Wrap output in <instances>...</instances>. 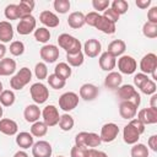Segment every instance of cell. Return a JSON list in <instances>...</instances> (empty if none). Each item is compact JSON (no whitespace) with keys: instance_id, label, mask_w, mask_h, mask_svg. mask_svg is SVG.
<instances>
[{"instance_id":"cell-59","label":"cell","mask_w":157,"mask_h":157,"mask_svg":"<svg viewBox=\"0 0 157 157\" xmlns=\"http://www.w3.org/2000/svg\"><path fill=\"white\" fill-rule=\"evenodd\" d=\"M13 157H28V155H27L25 151H21V150H20V151H17V152L13 155Z\"/></svg>"},{"instance_id":"cell-30","label":"cell","mask_w":157,"mask_h":157,"mask_svg":"<svg viewBox=\"0 0 157 157\" xmlns=\"http://www.w3.org/2000/svg\"><path fill=\"white\" fill-rule=\"evenodd\" d=\"M54 74L61 80L66 81L71 76V66H69L67 63H59L54 67Z\"/></svg>"},{"instance_id":"cell-39","label":"cell","mask_w":157,"mask_h":157,"mask_svg":"<svg viewBox=\"0 0 157 157\" xmlns=\"http://www.w3.org/2000/svg\"><path fill=\"white\" fill-rule=\"evenodd\" d=\"M47 80H48L49 86H50L52 88H54V90H61V88H64L65 85H66V81L61 80V78L58 77L55 74H50V75L47 77Z\"/></svg>"},{"instance_id":"cell-11","label":"cell","mask_w":157,"mask_h":157,"mask_svg":"<svg viewBox=\"0 0 157 157\" xmlns=\"http://www.w3.org/2000/svg\"><path fill=\"white\" fill-rule=\"evenodd\" d=\"M53 152L52 145L45 140H39L33 144L32 146V155L33 157H50Z\"/></svg>"},{"instance_id":"cell-37","label":"cell","mask_w":157,"mask_h":157,"mask_svg":"<svg viewBox=\"0 0 157 157\" xmlns=\"http://www.w3.org/2000/svg\"><path fill=\"white\" fill-rule=\"evenodd\" d=\"M4 15H5V17H6L7 20H10V21H13V20L20 18L17 4H10V5H7V6L5 7Z\"/></svg>"},{"instance_id":"cell-23","label":"cell","mask_w":157,"mask_h":157,"mask_svg":"<svg viewBox=\"0 0 157 157\" xmlns=\"http://www.w3.org/2000/svg\"><path fill=\"white\" fill-rule=\"evenodd\" d=\"M94 27H96L98 31H101V32H103V33H105V34H113V33H115V31H117L115 23L108 21V20L104 18L102 15H99V17H98V20H97Z\"/></svg>"},{"instance_id":"cell-45","label":"cell","mask_w":157,"mask_h":157,"mask_svg":"<svg viewBox=\"0 0 157 157\" xmlns=\"http://www.w3.org/2000/svg\"><path fill=\"white\" fill-rule=\"evenodd\" d=\"M140 90H141L142 93L150 96V94H153V93L156 92L157 88H156V83H155L153 80H147V81L140 87Z\"/></svg>"},{"instance_id":"cell-56","label":"cell","mask_w":157,"mask_h":157,"mask_svg":"<svg viewBox=\"0 0 157 157\" xmlns=\"http://www.w3.org/2000/svg\"><path fill=\"white\" fill-rule=\"evenodd\" d=\"M86 157H99V151H97L96 148H87Z\"/></svg>"},{"instance_id":"cell-47","label":"cell","mask_w":157,"mask_h":157,"mask_svg":"<svg viewBox=\"0 0 157 157\" xmlns=\"http://www.w3.org/2000/svg\"><path fill=\"white\" fill-rule=\"evenodd\" d=\"M98 17H99V13L97 11H91L87 15H85V23H87L91 27H94Z\"/></svg>"},{"instance_id":"cell-20","label":"cell","mask_w":157,"mask_h":157,"mask_svg":"<svg viewBox=\"0 0 157 157\" xmlns=\"http://www.w3.org/2000/svg\"><path fill=\"white\" fill-rule=\"evenodd\" d=\"M121 82H123V77H121V74L120 72H117V71H110L107 76H105V80H104V86L109 90H117L121 86Z\"/></svg>"},{"instance_id":"cell-46","label":"cell","mask_w":157,"mask_h":157,"mask_svg":"<svg viewBox=\"0 0 157 157\" xmlns=\"http://www.w3.org/2000/svg\"><path fill=\"white\" fill-rule=\"evenodd\" d=\"M102 16H103L104 18H107L108 21L113 22V23H117V22H118V20H119V17H120V16H119V15H118L113 9H110V7L105 9Z\"/></svg>"},{"instance_id":"cell-18","label":"cell","mask_w":157,"mask_h":157,"mask_svg":"<svg viewBox=\"0 0 157 157\" xmlns=\"http://www.w3.org/2000/svg\"><path fill=\"white\" fill-rule=\"evenodd\" d=\"M98 64H99V67L104 71H112L115 65H117V58L114 55H112L110 53L108 52H104L101 54L99 59H98Z\"/></svg>"},{"instance_id":"cell-40","label":"cell","mask_w":157,"mask_h":157,"mask_svg":"<svg viewBox=\"0 0 157 157\" xmlns=\"http://www.w3.org/2000/svg\"><path fill=\"white\" fill-rule=\"evenodd\" d=\"M110 9H113V10L120 16V15L126 13V11H128V9H129V4H128V1H125V0H114V1L112 2Z\"/></svg>"},{"instance_id":"cell-8","label":"cell","mask_w":157,"mask_h":157,"mask_svg":"<svg viewBox=\"0 0 157 157\" xmlns=\"http://www.w3.org/2000/svg\"><path fill=\"white\" fill-rule=\"evenodd\" d=\"M36 26H37L36 17L29 15V16H26L23 18H20V22L17 25V32L21 36H27L36 29Z\"/></svg>"},{"instance_id":"cell-33","label":"cell","mask_w":157,"mask_h":157,"mask_svg":"<svg viewBox=\"0 0 157 157\" xmlns=\"http://www.w3.org/2000/svg\"><path fill=\"white\" fill-rule=\"evenodd\" d=\"M83 53L78 52L75 54H66V60H67V65L69 66H74V67H78L83 64Z\"/></svg>"},{"instance_id":"cell-55","label":"cell","mask_w":157,"mask_h":157,"mask_svg":"<svg viewBox=\"0 0 157 157\" xmlns=\"http://www.w3.org/2000/svg\"><path fill=\"white\" fill-rule=\"evenodd\" d=\"M135 4H136V6H137L139 9L145 10V9H147V7L151 5V0H136Z\"/></svg>"},{"instance_id":"cell-29","label":"cell","mask_w":157,"mask_h":157,"mask_svg":"<svg viewBox=\"0 0 157 157\" xmlns=\"http://www.w3.org/2000/svg\"><path fill=\"white\" fill-rule=\"evenodd\" d=\"M34 5H36V2L33 0H21L20 4H17L20 18H23L26 16L32 15V11L34 9Z\"/></svg>"},{"instance_id":"cell-22","label":"cell","mask_w":157,"mask_h":157,"mask_svg":"<svg viewBox=\"0 0 157 157\" xmlns=\"http://www.w3.org/2000/svg\"><path fill=\"white\" fill-rule=\"evenodd\" d=\"M40 115H42V112H40L39 107L37 104H29L23 110V117H25L26 121L32 123V124L36 123V121H38L39 118H40Z\"/></svg>"},{"instance_id":"cell-54","label":"cell","mask_w":157,"mask_h":157,"mask_svg":"<svg viewBox=\"0 0 157 157\" xmlns=\"http://www.w3.org/2000/svg\"><path fill=\"white\" fill-rule=\"evenodd\" d=\"M147 144H148V147H150L153 152H157V135H152V136L148 139Z\"/></svg>"},{"instance_id":"cell-13","label":"cell","mask_w":157,"mask_h":157,"mask_svg":"<svg viewBox=\"0 0 157 157\" xmlns=\"http://www.w3.org/2000/svg\"><path fill=\"white\" fill-rule=\"evenodd\" d=\"M137 119L144 124V125H150V124H156L157 123V108L148 107V108H142L137 113Z\"/></svg>"},{"instance_id":"cell-28","label":"cell","mask_w":157,"mask_h":157,"mask_svg":"<svg viewBox=\"0 0 157 157\" xmlns=\"http://www.w3.org/2000/svg\"><path fill=\"white\" fill-rule=\"evenodd\" d=\"M16 144H17L21 148L26 150V148H29V147L33 146L34 140H33V136L31 135V132L22 131V132H20V134H17V136H16Z\"/></svg>"},{"instance_id":"cell-6","label":"cell","mask_w":157,"mask_h":157,"mask_svg":"<svg viewBox=\"0 0 157 157\" xmlns=\"http://www.w3.org/2000/svg\"><path fill=\"white\" fill-rule=\"evenodd\" d=\"M42 117H43V123L48 128L55 126L59 123V119H60L59 110L53 104H49V105H45L44 107V109L42 110Z\"/></svg>"},{"instance_id":"cell-62","label":"cell","mask_w":157,"mask_h":157,"mask_svg":"<svg viewBox=\"0 0 157 157\" xmlns=\"http://www.w3.org/2000/svg\"><path fill=\"white\" fill-rule=\"evenodd\" d=\"M2 91H4V90H2V83H1V81H0V93H1Z\"/></svg>"},{"instance_id":"cell-43","label":"cell","mask_w":157,"mask_h":157,"mask_svg":"<svg viewBox=\"0 0 157 157\" xmlns=\"http://www.w3.org/2000/svg\"><path fill=\"white\" fill-rule=\"evenodd\" d=\"M54 10L59 13H66L70 10V1L69 0H55L53 2Z\"/></svg>"},{"instance_id":"cell-16","label":"cell","mask_w":157,"mask_h":157,"mask_svg":"<svg viewBox=\"0 0 157 157\" xmlns=\"http://www.w3.org/2000/svg\"><path fill=\"white\" fill-rule=\"evenodd\" d=\"M80 97L85 101H93L97 98V96L99 94V90L97 86L92 85V83H83L80 87Z\"/></svg>"},{"instance_id":"cell-64","label":"cell","mask_w":157,"mask_h":157,"mask_svg":"<svg viewBox=\"0 0 157 157\" xmlns=\"http://www.w3.org/2000/svg\"><path fill=\"white\" fill-rule=\"evenodd\" d=\"M0 76H1V74H0Z\"/></svg>"},{"instance_id":"cell-52","label":"cell","mask_w":157,"mask_h":157,"mask_svg":"<svg viewBox=\"0 0 157 157\" xmlns=\"http://www.w3.org/2000/svg\"><path fill=\"white\" fill-rule=\"evenodd\" d=\"M147 22L157 23V6H152L147 12Z\"/></svg>"},{"instance_id":"cell-9","label":"cell","mask_w":157,"mask_h":157,"mask_svg":"<svg viewBox=\"0 0 157 157\" xmlns=\"http://www.w3.org/2000/svg\"><path fill=\"white\" fill-rule=\"evenodd\" d=\"M140 70L142 74L148 75L157 70V56L153 53H148L144 55V58L140 61Z\"/></svg>"},{"instance_id":"cell-4","label":"cell","mask_w":157,"mask_h":157,"mask_svg":"<svg viewBox=\"0 0 157 157\" xmlns=\"http://www.w3.org/2000/svg\"><path fill=\"white\" fill-rule=\"evenodd\" d=\"M29 93L32 99L34 101V103L37 104H43L47 102V99L49 98V90L47 88L45 85H43L42 82H36L31 86L29 88Z\"/></svg>"},{"instance_id":"cell-3","label":"cell","mask_w":157,"mask_h":157,"mask_svg":"<svg viewBox=\"0 0 157 157\" xmlns=\"http://www.w3.org/2000/svg\"><path fill=\"white\" fill-rule=\"evenodd\" d=\"M118 97L121 101H128L134 103L136 107L140 105L141 103V97L137 93V91L134 88L132 85H123L118 88Z\"/></svg>"},{"instance_id":"cell-32","label":"cell","mask_w":157,"mask_h":157,"mask_svg":"<svg viewBox=\"0 0 157 157\" xmlns=\"http://www.w3.org/2000/svg\"><path fill=\"white\" fill-rule=\"evenodd\" d=\"M58 124H59V128L63 131H69V130H71L74 128L75 120H74V118L70 114L65 113V114L60 115V119H59V123Z\"/></svg>"},{"instance_id":"cell-35","label":"cell","mask_w":157,"mask_h":157,"mask_svg":"<svg viewBox=\"0 0 157 157\" xmlns=\"http://www.w3.org/2000/svg\"><path fill=\"white\" fill-rule=\"evenodd\" d=\"M34 39L39 43H47L50 39V32L45 27H39L34 29Z\"/></svg>"},{"instance_id":"cell-15","label":"cell","mask_w":157,"mask_h":157,"mask_svg":"<svg viewBox=\"0 0 157 157\" xmlns=\"http://www.w3.org/2000/svg\"><path fill=\"white\" fill-rule=\"evenodd\" d=\"M101 49H102V45L98 39H94V38L87 39L83 44V53H85L83 55H87L88 58H96L101 53Z\"/></svg>"},{"instance_id":"cell-25","label":"cell","mask_w":157,"mask_h":157,"mask_svg":"<svg viewBox=\"0 0 157 157\" xmlns=\"http://www.w3.org/2000/svg\"><path fill=\"white\" fill-rule=\"evenodd\" d=\"M125 49H126V44H125L124 40H121V39H114V40H112L108 44V50L107 52L110 53L112 55H114L117 58V56H121L124 54Z\"/></svg>"},{"instance_id":"cell-51","label":"cell","mask_w":157,"mask_h":157,"mask_svg":"<svg viewBox=\"0 0 157 157\" xmlns=\"http://www.w3.org/2000/svg\"><path fill=\"white\" fill-rule=\"evenodd\" d=\"M86 139H87V132L81 131L75 136V145L76 146H85L86 147Z\"/></svg>"},{"instance_id":"cell-61","label":"cell","mask_w":157,"mask_h":157,"mask_svg":"<svg viewBox=\"0 0 157 157\" xmlns=\"http://www.w3.org/2000/svg\"><path fill=\"white\" fill-rule=\"evenodd\" d=\"M2 113H4V110H2V107L0 105V118L2 117Z\"/></svg>"},{"instance_id":"cell-57","label":"cell","mask_w":157,"mask_h":157,"mask_svg":"<svg viewBox=\"0 0 157 157\" xmlns=\"http://www.w3.org/2000/svg\"><path fill=\"white\" fill-rule=\"evenodd\" d=\"M150 107H153V108H157V94L153 93L151 99H150Z\"/></svg>"},{"instance_id":"cell-7","label":"cell","mask_w":157,"mask_h":157,"mask_svg":"<svg viewBox=\"0 0 157 157\" xmlns=\"http://www.w3.org/2000/svg\"><path fill=\"white\" fill-rule=\"evenodd\" d=\"M118 69H119V71L121 74L131 75L137 69L136 60L132 56H130V55H121L118 59Z\"/></svg>"},{"instance_id":"cell-50","label":"cell","mask_w":157,"mask_h":157,"mask_svg":"<svg viewBox=\"0 0 157 157\" xmlns=\"http://www.w3.org/2000/svg\"><path fill=\"white\" fill-rule=\"evenodd\" d=\"M147 80H150V78H148V75H145V74H142V72H139V74H136V75L134 76V85H135L137 88H140Z\"/></svg>"},{"instance_id":"cell-38","label":"cell","mask_w":157,"mask_h":157,"mask_svg":"<svg viewBox=\"0 0 157 157\" xmlns=\"http://www.w3.org/2000/svg\"><path fill=\"white\" fill-rule=\"evenodd\" d=\"M142 33L147 38H156L157 37V23H151V22H145L142 26Z\"/></svg>"},{"instance_id":"cell-26","label":"cell","mask_w":157,"mask_h":157,"mask_svg":"<svg viewBox=\"0 0 157 157\" xmlns=\"http://www.w3.org/2000/svg\"><path fill=\"white\" fill-rule=\"evenodd\" d=\"M67 25L74 28V29H78L85 25V15L81 11H75L71 12L67 17Z\"/></svg>"},{"instance_id":"cell-21","label":"cell","mask_w":157,"mask_h":157,"mask_svg":"<svg viewBox=\"0 0 157 157\" xmlns=\"http://www.w3.org/2000/svg\"><path fill=\"white\" fill-rule=\"evenodd\" d=\"M18 130L17 123L12 119L5 118V119H0V132L7 135V136H12L16 135Z\"/></svg>"},{"instance_id":"cell-53","label":"cell","mask_w":157,"mask_h":157,"mask_svg":"<svg viewBox=\"0 0 157 157\" xmlns=\"http://www.w3.org/2000/svg\"><path fill=\"white\" fill-rule=\"evenodd\" d=\"M130 124H131V125H132V126H134V128L137 130V132H139L140 135L145 132V125H144V124H142V123H141V121H140L137 118L131 119V120H130Z\"/></svg>"},{"instance_id":"cell-60","label":"cell","mask_w":157,"mask_h":157,"mask_svg":"<svg viewBox=\"0 0 157 157\" xmlns=\"http://www.w3.org/2000/svg\"><path fill=\"white\" fill-rule=\"evenodd\" d=\"M99 157H108V155L105 152H103V151H99Z\"/></svg>"},{"instance_id":"cell-27","label":"cell","mask_w":157,"mask_h":157,"mask_svg":"<svg viewBox=\"0 0 157 157\" xmlns=\"http://www.w3.org/2000/svg\"><path fill=\"white\" fill-rule=\"evenodd\" d=\"M13 38V28L10 22L1 21L0 22V40L2 43H7Z\"/></svg>"},{"instance_id":"cell-34","label":"cell","mask_w":157,"mask_h":157,"mask_svg":"<svg viewBox=\"0 0 157 157\" xmlns=\"http://www.w3.org/2000/svg\"><path fill=\"white\" fill-rule=\"evenodd\" d=\"M15 93L11 90H4L0 93V103L4 107H11L15 103Z\"/></svg>"},{"instance_id":"cell-19","label":"cell","mask_w":157,"mask_h":157,"mask_svg":"<svg viewBox=\"0 0 157 157\" xmlns=\"http://www.w3.org/2000/svg\"><path fill=\"white\" fill-rule=\"evenodd\" d=\"M123 139L128 145H134V144H137L140 139V134L130 123H128L123 130Z\"/></svg>"},{"instance_id":"cell-12","label":"cell","mask_w":157,"mask_h":157,"mask_svg":"<svg viewBox=\"0 0 157 157\" xmlns=\"http://www.w3.org/2000/svg\"><path fill=\"white\" fill-rule=\"evenodd\" d=\"M39 55L45 63H54L59 58V48L54 44H45L40 48Z\"/></svg>"},{"instance_id":"cell-17","label":"cell","mask_w":157,"mask_h":157,"mask_svg":"<svg viewBox=\"0 0 157 157\" xmlns=\"http://www.w3.org/2000/svg\"><path fill=\"white\" fill-rule=\"evenodd\" d=\"M39 21L45 26V28H47V27L54 28V27H58L59 23H60L59 17H58L54 12L48 11V10L42 11V12L39 13Z\"/></svg>"},{"instance_id":"cell-63","label":"cell","mask_w":157,"mask_h":157,"mask_svg":"<svg viewBox=\"0 0 157 157\" xmlns=\"http://www.w3.org/2000/svg\"><path fill=\"white\" fill-rule=\"evenodd\" d=\"M58 157H64V156H58Z\"/></svg>"},{"instance_id":"cell-41","label":"cell","mask_w":157,"mask_h":157,"mask_svg":"<svg viewBox=\"0 0 157 157\" xmlns=\"http://www.w3.org/2000/svg\"><path fill=\"white\" fill-rule=\"evenodd\" d=\"M34 75L36 77L42 81L44 78L48 77V69H47V65L44 63H37L36 66H34Z\"/></svg>"},{"instance_id":"cell-36","label":"cell","mask_w":157,"mask_h":157,"mask_svg":"<svg viewBox=\"0 0 157 157\" xmlns=\"http://www.w3.org/2000/svg\"><path fill=\"white\" fill-rule=\"evenodd\" d=\"M130 155L131 157H148V148L144 144H134Z\"/></svg>"},{"instance_id":"cell-2","label":"cell","mask_w":157,"mask_h":157,"mask_svg":"<svg viewBox=\"0 0 157 157\" xmlns=\"http://www.w3.org/2000/svg\"><path fill=\"white\" fill-rule=\"evenodd\" d=\"M31 80H32V71L25 66V67H21L20 71L12 76V78L10 80V86L11 88L20 91L26 85H28Z\"/></svg>"},{"instance_id":"cell-31","label":"cell","mask_w":157,"mask_h":157,"mask_svg":"<svg viewBox=\"0 0 157 157\" xmlns=\"http://www.w3.org/2000/svg\"><path fill=\"white\" fill-rule=\"evenodd\" d=\"M48 132V126L43 121H36L31 126V135L34 137H43Z\"/></svg>"},{"instance_id":"cell-10","label":"cell","mask_w":157,"mask_h":157,"mask_svg":"<svg viewBox=\"0 0 157 157\" xmlns=\"http://www.w3.org/2000/svg\"><path fill=\"white\" fill-rule=\"evenodd\" d=\"M118 134H119L118 125L114 124V123H107L102 126L99 137H101L102 142H112L117 139Z\"/></svg>"},{"instance_id":"cell-14","label":"cell","mask_w":157,"mask_h":157,"mask_svg":"<svg viewBox=\"0 0 157 157\" xmlns=\"http://www.w3.org/2000/svg\"><path fill=\"white\" fill-rule=\"evenodd\" d=\"M119 114L123 119L131 120L137 114V107L131 102L121 101V103L119 104Z\"/></svg>"},{"instance_id":"cell-48","label":"cell","mask_w":157,"mask_h":157,"mask_svg":"<svg viewBox=\"0 0 157 157\" xmlns=\"http://www.w3.org/2000/svg\"><path fill=\"white\" fill-rule=\"evenodd\" d=\"M110 5L109 0H92V6L97 11H104Z\"/></svg>"},{"instance_id":"cell-58","label":"cell","mask_w":157,"mask_h":157,"mask_svg":"<svg viewBox=\"0 0 157 157\" xmlns=\"http://www.w3.org/2000/svg\"><path fill=\"white\" fill-rule=\"evenodd\" d=\"M5 54H6V47L4 44H0V60L5 58Z\"/></svg>"},{"instance_id":"cell-49","label":"cell","mask_w":157,"mask_h":157,"mask_svg":"<svg viewBox=\"0 0 157 157\" xmlns=\"http://www.w3.org/2000/svg\"><path fill=\"white\" fill-rule=\"evenodd\" d=\"M86 152H87V147L85 146H74L71 148L70 156L71 157H86Z\"/></svg>"},{"instance_id":"cell-42","label":"cell","mask_w":157,"mask_h":157,"mask_svg":"<svg viewBox=\"0 0 157 157\" xmlns=\"http://www.w3.org/2000/svg\"><path fill=\"white\" fill-rule=\"evenodd\" d=\"M102 142L101 137L96 132H87V139H86V147L90 148H94L97 146H99Z\"/></svg>"},{"instance_id":"cell-24","label":"cell","mask_w":157,"mask_h":157,"mask_svg":"<svg viewBox=\"0 0 157 157\" xmlns=\"http://www.w3.org/2000/svg\"><path fill=\"white\" fill-rule=\"evenodd\" d=\"M16 71V61L11 58H4L0 60V74L1 76H10Z\"/></svg>"},{"instance_id":"cell-44","label":"cell","mask_w":157,"mask_h":157,"mask_svg":"<svg viewBox=\"0 0 157 157\" xmlns=\"http://www.w3.org/2000/svg\"><path fill=\"white\" fill-rule=\"evenodd\" d=\"M25 52V44L21 40H15L10 44V53L15 56H20L22 55Z\"/></svg>"},{"instance_id":"cell-5","label":"cell","mask_w":157,"mask_h":157,"mask_svg":"<svg viewBox=\"0 0 157 157\" xmlns=\"http://www.w3.org/2000/svg\"><path fill=\"white\" fill-rule=\"evenodd\" d=\"M78 104V96L75 92H65L59 97V108L64 112L75 109Z\"/></svg>"},{"instance_id":"cell-1","label":"cell","mask_w":157,"mask_h":157,"mask_svg":"<svg viewBox=\"0 0 157 157\" xmlns=\"http://www.w3.org/2000/svg\"><path fill=\"white\" fill-rule=\"evenodd\" d=\"M58 43H59V47L66 52V54H75V53L82 52L81 42L69 33H61L58 37Z\"/></svg>"}]
</instances>
